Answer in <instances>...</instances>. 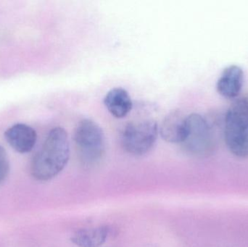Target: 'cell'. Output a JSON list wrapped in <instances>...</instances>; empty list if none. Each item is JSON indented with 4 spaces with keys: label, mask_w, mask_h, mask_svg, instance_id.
Returning <instances> with one entry per match:
<instances>
[{
    "label": "cell",
    "mask_w": 248,
    "mask_h": 247,
    "mask_svg": "<svg viewBox=\"0 0 248 247\" xmlns=\"http://www.w3.org/2000/svg\"><path fill=\"white\" fill-rule=\"evenodd\" d=\"M69 158L70 142L66 131L62 127L54 128L33 157L31 174L38 181H49L65 168Z\"/></svg>",
    "instance_id": "cell-1"
},
{
    "label": "cell",
    "mask_w": 248,
    "mask_h": 247,
    "mask_svg": "<svg viewBox=\"0 0 248 247\" xmlns=\"http://www.w3.org/2000/svg\"><path fill=\"white\" fill-rule=\"evenodd\" d=\"M224 139L229 150L238 158L248 157V101L233 103L225 117Z\"/></svg>",
    "instance_id": "cell-2"
},
{
    "label": "cell",
    "mask_w": 248,
    "mask_h": 247,
    "mask_svg": "<svg viewBox=\"0 0 248 247\" xmlns=\"http://www.w3.org/2000/svg\"><path fill=\"white\" fill-rule=\"evenodd\" d=\"M74 142L80 160L84 165H94L101 160L105 152V135L94 120L84 119L78 123Z\"/></svg>",
    "instance_id": "cell-3"
},
{
    "label": "cell",
    "mask_w": 248,
    "mask_h": 247,
    "mask_svg": "<svg viewBox=\"0 0 248 247\" xmlns=\"http://www.w3.org/2000/svg\"><path fill=\"white\" fill-rule=\"evenodd\" d=\"M158 133L157 123L153 120L131 122L122 131L121 142L125 152L141 156L153 149Z\"/></svg>",
    "instance_id": "cell-4"
},
{
    "label": "cell",
    "mask_w": 248,
    "mask_h": 247,
    "mask_svg": "<svg viewBox=\"0 0 248 247\" xmlns=\"http://www.w3.org/2000/svg\"><path fill=\"white\" fill-rule=\"evenodd\" d=\"M182 145L192 155L207 156L214 147L212 131L206 119L196 113L186 117V133Z\"/></svg>",
    "instance_id": "cell-5"
},
{
    "label": "cell",
    "mask_w": 248,
    "mask_h": 247,
    "mask_svg": "<svg viewBox=\"0 0 248 247\" xmlns=\"http://www.w3.org/2000/svg\"><path fill=\"white\" fill-rule=\"evenodd\" d=\"M4 138L10 146L20 154L30 152L37 140L36 131L23 123H17L9 128L4 132Z\"/></svg>",
    "instance_id": "cell-6"
},
{
    "label": "cell",
    "mask_w": 248,
    "mask_h": 247,
    "mask_svg": "<svg viewBox=\"0 0 248 247\" xmlns=\"http://www.w3.org/2000/svg\"><path fill=\"white\" fill-rule=\"evenodd\" d=\"M186 117L180 110L170 112L163 119L159 129L163 140L169 143L182 144L186 133Z\"/></svg>",
    "instance_id": "cell-7"
},
{
    "label": "cell",
    "mask_w": 248,
    "mask_h": 247,
    "mask_svg": "<svg viewBox=\"0 0 248 247\" xmlns=\"http://www.w3.org/2000/svg\"><path fill=\"white\" fill-rule=\"evenodd\" d=\"M244 81V73L238 65H230L223 71L217 82L218 92L226 98L237 97L241 91Z\"/></svg>",
    "instance_id": "cell-8"
},
{
    "label": "cell",
    "mask_w": 248,
    "mask_h": 247,
    "mask_svg": "<svg viewBox=\"0 0 248 247\" xmlns=\"http://www.w3.org/2000/svg\"><path fill=\"white\" fill-rule=\"evenodd\" d=\"M104 104L109 113L116 118L125 117L131 112L133 106L131 97L122 88L110 89L105 97Z\"/></svg>",
    "instance_id": "cell-9"
},
{
    "label": "cell",
    "mask_w": 248,
    "mask_h": 247,
    "mask_svg": "<svg viewBox=\"0 0 248 247\" xmlns=\"http://www.w3.org/2000/svg\"><path fill=\"white\" fill-rule=\"evenodd\" d=\"M109 233L110 229L106 226L81 229L73 235L71 240L78 247H100L106 243Z\"/></svg>",
    "instance_id": "cell-10"
},
{
    "label": "cell",
    "mask_w": 248,
    "mask_h": 247,
    "mask_svg": "<svg viewBox=\"0 0 248 247\" xmlns=\"http://www.w3.org/2000/svg\"><path fill=\"white\" fill-rule=\"evenodd\" d=\"M10 172L8 155L2 146H0V184L2 183Z\"/></svg>",
    "instance_id": "cell-11"
}]
</instances>
